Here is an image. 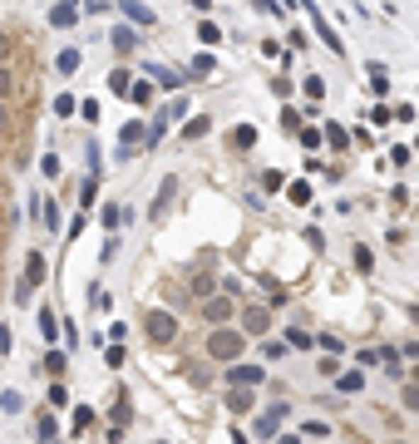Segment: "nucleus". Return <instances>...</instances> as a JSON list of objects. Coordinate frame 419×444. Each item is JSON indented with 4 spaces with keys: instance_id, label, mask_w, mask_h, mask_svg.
I'll list each match as a JSON object with an SVG mask.
<instances>
[{
    "instance_id": "nucleus-35",
    "label": "nucleus",
    "mask_w": 419,
    "mask_h": 444,
    "mask_svg": "<svg viewBox=\"0 0 419 444\" xmlns=\"http://www.w3.org/2000/svg\"><path fill=\"white\" fill-rule=\"evenodd\" d=\"M35 440H55V415H40V425H35Z\"/></svg>"
},
{
    "instance_id": "nucleus-47",
    "label": "nucleus",
    "mask_w": 419,
    "mask_h": 444,
    "mask_svg": "<svg viewBox=\"0 0 419 444\" xmlns=\"http://www.w3.org/2000/svg\"><path fill=\"white\" fill-rule=\"evenodd\" d=\"M10 50H15V40H10V35L0 30V65H10Z\"/></svg>"
},
{
    "instance_id": "nucleus-17",
    "label": "nucleus",
    "mask_w": 419,
    "mask_h": 444,
    "mask_svg": "<svg viewBox=\"0 0 419 444\" xmlns=\"http://www.w3.org/2000/svg\"><path fill=\"white\" fill-rule=\"evenodd\" d=\"M133 45H138V35H133V30H123V25H113V50H118V55H128Z\"/></svg>"
},
{
    "instance_id": "nucleus-46",
    "label": "nucleus",
    "mask_w": 419,
    "mask_h": 444,
    "mask_svg": "<svg viewBox=\"0 0 419 444\" xmlns=\"http://www.w3.org/2000/svg\"><path fill=\"white\" fill-rule=\"evenodd\" d=\"M262 183H267V193H276V188H281V183H286V178H281V173H276V168H272V173H262Z\"/></svg>"
},
{
    "instance_id": "nucleus-9",
    "label": "nucleus",
    "mask_w": 419,
    "mask_h": 444,
    "mask_svg": "<svg viewBox=\"0 0 419 444\" xmlns=\"http://www.w3.org/2000/svg\"><path fill=\"white\" fill-rule=\"evenodd\" d=\"M222 400H227V415H247V410L257 405V400H252V390H242V385H227V395H222Z\"/></svg>"
},
{
    "instance_id": "nucleus-38",
    "label": "nucleus",
    "mask_w": 419,
    "mask_h": 444,
    "mask_svg": "<svg viewBox=\"0 0 419 444\" xmlns=\"http://www.w3.org/2000/svg\"><path fill=\"white\" fill-rule=\"evenodd\" d=\"M40 173H45V178H60V158L45 153V158H40Z\"/></svg>"
},
{
    "instance_id": "nucleus-10",
    "label": "nucleus",
    "mask_w": 419,
    "mask_h": 444,
    "mask_svg": "<svg viewBox=\"0 0 419 444\" xmlns=\"http://www.w3.org/2000/svg\"><path fill=\"white\" fill-rule=\"evenodd\" d=\"M118 10H123L133 25H158V20H153V10H148L143 0H118Z\"/></svg>"
},
{
    "instance_id": "nucleus-13",
    "label": "nucleus",
    "mask_w": 419,
    "mask_h": 444,
    "mask_svg": "<svg viewBox=\"0 0 419 444\" xmlns=\"http://www.w3.org/2000/svg\"><path fill=\"white\" fill-rule=\"evenodd\" d=\"M79 65H84V55H79V50H60V60H55V70H60V74H74Z\"/></svg>"
},
{
    "instance_id": "nucleus-44",
    "label": "nucleus",
    "mask_w": 419,
    "mask_h": 444,
    "mask_svg": "<svg viewBox=\"0 0 419 444\" xmlns=\"http://www.w3.org/2000/svg\"><path fill=\"white\" fill-rule=\"evenodd\" d=\"M301 143H306V148H320L325 138H320V128H301Z\"/></svg>"
},
{
    "instance_id": "nucleus-50",
    "label": "nucleus",
    "mask_w": 419,
    "mask_h": 444,
    "mask_svg": "<svg viewBox=\"0 0 419 444\" xmlns=\"http://www.w3.org/2000/svg\"><path fill=\"white\" fill-rule=\"evenodd\" d=\"M10 350V326H0V355Z\"/></svg>"
},
{
    "instance_id": "nucleus-42",
    "label": "nucleus",
    "mask_w": 419,
    "mask_h": 444,
    "mask_svg": "<svg viewBox=\"0 0 419 444\" xmlns=\"http://www.w3.org/2000/svg\"><path fill=\"white\" fill-rule=\"evenodd\" d=\"M40 331H45V340H55V335H60V326H55V316H50V311H40Z\"/></svg>"
},
{
    "instance_id": "nucleus-6",
    "label": "nucleus",
    "mask_w": 419,
    "mask_h": 444,
    "mask_svg": "<svg viewBox=\"0 0 419 444\" xmlns=\"http://www.w3.org/2000/svg\"><path fill=\"white\" fill-rule=\"evenodd\" d=\"M232 311H237V301H232V296H208V301H203L208 326H232Z\"/></svg>"
},
{
    "instance_id": "nucleus-22",
    "label": "nucleus",
    "mask_w": 419,
    "mask_h": 444,
    "mask_svg": "<svg viewBox=\"0 0 419 444\" xmlns=\"http://www.w3.org/2000/svg\"><path fill=\"white\" fill-rule=\"evenodd\" d=\"M212 70H217V60H212L208 50H203V55H193V74H198V79H208Z\"/></svg>"
},
{
    "instance_id": "nucleus-2",
    "label": "nucleus",
    "mask_w": 419,
    "mask_h": 444,
    "mask_svg": "<svg viewBox=\"0 0 419 444\" xmlns=\"http://www.w3.org/2000/svg\"><path fill=\"white\" fill-rule=\"evenodd\" d=\"M45 277H50V262H45L40 252H30V257H25V277H20V287H15V301L30 306V292H35Z\"/></svg>"
},
{
    "instance_id": "nucleus-15",
    "label": "nucleus",
    "mask_w": 419,
    "mask_h": 444,
    "mask_svg": "<svg viewBox=\"0 0 419 444\" xmlns=\"http://www.w3.org/2000/svg\"><path fill=\"white\" fill-rule=\"evenodd\" d=\"M320 138H325V148H350V138H345V128H340V123H325V128H320Z\"/></svg>"
},
{
    "instance_id": "nucleus-54",
    "label": "nucleus",
    "mask_w": 419,
    "mask_h": 444,
    "mask_svg": "<svg viewBox=\"0 0 419 444\" xmlns=\"http://www.w3.org/2000/svg\"><path fill=\"white\" fill-rule=\"evenodd\" d=\"M65 5H84V0H65Z\"/></svg>"
},
{
    "instance_id": "nucleus-31",
    "label": "nucleus",
    "mask_w": 419,
    "mask_h": 444,
    "mask_svg": "<svg viewBox=\"0 0 419 444\" xmlns=\"http://www.w3.org/2000/svg\"><path fill=\"white\" fill-rule=\"evenodd\" d=\"M286 198H291L296 208H306V203H311V188H306V183H291V188H286Z\"/></svg>"
},
{
    "instance_id": "nucleus-53",
    "label": "nucleus",
    "mask_w": 419,
    "mask_h": 444,
    "mask_svg": "<svg viewBox=\"0 0 419 444\" xmlns=\"http://www.w3.org/2000/svg\"><path fill=\"white\" fill-rule=\"evenodd\" d=\"M5 118H10V113H5V104H0V123H5Z\"/></svg>"
},
{
    "instance_id": "nucleus-37",
    "label": "nucleus",
    "mask_w": 419,
    "mask_h": 444,
    "mask_svg": "<svg viewBox=\"0 0 419 444\" xmlns=\"http://www.w3.org/2000/svg\"><path fill=\"white\" fill-rule=\"evenodd\" d=\"M148 99H153L148 84H133V89H128V104H148Z\"/></svg>"
},
{
    "instance_id": "nucleus-52",
    "label": "nucleus",
    "mask_w": 419,
    "mask_h": 444,
    "mask_svg": "<svg viewBox=\"0 0 419 444\" xmlns=\"http://www.w3.org/2000/svg\"><path fill=\"white\" fill-rule=\"evenodd\" d=\"M281 444H301V440H296V435H281Z\"/></svg>"
},
{
    "instance_id": "nucleus-14",
    "label": "nucleus",
    "mask_w": 419,
    "mask_h": 444,
    "mask_svg": "<svg viewBox=\"0 0 419 444\" xmlns=\"http://www.w3.org/2000/svg\"><path fill=\"white\" fill-rule=\"evenodd\" d=\"M252 143H257V128H252V123H237V128H232V148H242V153H247Z\"/></svg>"
},
{
    "instance_id": "nucleus-36",
    "label": "nucleus",
    "mask_w": 419,
    "mask_h": 444,
    "mask_svg": "<svg viewBox=\"0 0 419 444\" xmlns=\"http://www.w3.org/2000/svg\"><path fill=\"white\" fill-rule=\"evenodd\" d=\"M198 35H203V45H217V40H222V30H217L212 20H203V25H198Z\"/></svg>"
},
{
    "instance_id": "nucleus-45",
    "label": "nucleus",
    "mask_w": 419,
    "mask_h": 444,
    "mask_svg": "<svg viewBox=\"0 0 419 444\" xmlns=\"http://www.w3.org/2000/svg\"><path fill=\"white\" fill-rule=\"evenodd\" d=\"M262 55H267V60H286V50H281L276 40H267V45H262Z\"/></svg>"
},
{
    "instance_id": "nucleus-34",
    "label": "nucleus",
    "mask_w": 419,
    "mask_h": 444,
    "mask_svg": "<svg viewBox=\"0 0 419 444\" xmlns=\"http://www.w3.org/2000/svg\"><path fill=\"white\" fill-rule=\"evenodd\" d=\"M262 355H267V360H281V355H286V340H262Z\"/></svg>"
},
{
    "instance_id": "nucleus-29",
    "label": "nucleus",
    "mask_w": 419,
    "mask_h": 444,
    "mask_svg": "<svg viewBox=\"0 0 419 444\" xmlns=\"http://www.w3.org/2000/svg\"><path fill=\"white\" fill-rule=\"evenodd\" d=\"M301 435H306V440H325V435H330V425H325V420H306V425H301Z\"/></svg>"
},
{
    "instance_id": "nucleus-48",
    "label": "nucleus",
    "mask_w": 419,
    "mask_h": 444,
    "mask_svg": "<svg viewBox=\"0 0 419 444\" xmlns=\"http://www.w3.org/2000/svg\"><path fill=\"white\" fill-rule=\"evenodd\" d=\"M104 360L113 365V370H118V365H123V345H108V350H104Z\"/></svg>"
},
{
    "instance_id": "nucleus-43",
    "label": "nucleus",
    "mask_w": 419,
    "mask_h": 444,
    "mask_svg": "<svg viewBox=\"0 0 419 444\" xmlns=\"http://www.w3.org/2000/svg\"><path fill=\"white\" fill-rule=\"evenodd\" d=\"M55 113L69 118V113H74V94H60V99H55Z\"/></svg>"
},
{
    "instance_id": "nucleus-1",
    "label": "nucleus",
    "mask_w": 419,
    "mask_h": 444,
    "mask_svg": "<svg viewBox=\"0 0 419 444\" xmlns=\"http://www.w3.org/2000/svg\"><path fill=\"white\" fill-rule=\"evenodd\" d=\"M203 345H208L212 360H227V365H232V360H242V350H247V335L237 331V326H212V335L203 340Z\"/></svg>"
},
{
    "instance_id": "nucleus-8",
    "label": "nucleus",
    "mask_w": 419,
    "mask_h": 444,
    "mask_svg": "<svg viewBox=\"0 0 419 444\" xmlns=\"http://www.w3.org/2000/svg\"><path fill=\"white\" fill-rule=\"evenodd\" d=\"M365 385H370V380H365V370H355V365L335 375V390H340V395H360Z\"/></svg>"
},
{
    "instance_id": "nucleus-49",
    "label": "nucleus",
    "mask_w": 419,
    "mask_h": 444,
    "mask_svg": "<svg viewBox=\"0 0 419 444\" xmlns=\"http://www.w3.org/2000/svg\"><path fill=\"white\" fill-rule=\"evenodd\" d=\"M400 355H410V360H419V340H405V350Z\"/></svg>"
},
{
    "instance_id": "nucleus-40",
    "label": "nucleus",
    "mask_w": 419,
    "mask_h": 444,
    "mask_svg": "<svg viewBox=\"0 0 419 444\" xmlns=\"http://www.w3.org/2000/svg\"><path fill=\"white\" fill-rule=\"evenodd\" d=\"M50 405H69V385L55 380V385H50Z\"/></svg>"
},
{
    "instance_id": "nucleus-28",
    "label": "nucleus",
    "mask_w": 419,
    "mask_h": 444,
    "mask_svg": "<svg viewBox=\"0 0 419 444\" xmlns=\"http://www.w3.org/2000/svg\"><path fill=\"white\" fill-rule=\"evenodd\" d=\"M193 292H198V296H217V282H212L208 272H198V277H193Z\"/></svg>"
},
{
    "instance_id": "nucleus-32",
    "label": "nucleus",
    "mask_w": 419,
    "mask_h": 444,
    "mask_svg": "<svg viewBox=\"0 0 419 444\" xmlns=\"http://www.w3.org/2000/svg\"><path fill=\"white\" fill-rule=\"evenodd\" d=\"M45 370H50V375H65V370H69V360H65L60 350H50V355H45Z\"/></svg>"
},
{
    "instance_id": "nucleus-5",
    "label": "nucleus",
    "mask_w": 419,
    "mask_h": 444,
    "mask_svg": "<svg viewBox=\"0 0 419 444\" xmlns=\"http://www.w3.org/2000/svg\"><path fill=\"white\" fill-rule=\"evenodd\" d=\"M262 380H267V370H262V365H242V360H232V365H227V385H242V390H257Z\"/></svg>"
},
{
    "instance_id": "nucleus-18",
    "label": "nucleus",
    "mask_w": 419,
    "mask_h": 444,
    "mask_svg": "<svg viewBox=\"0 0 419 444\" xmlns=\"http://www.w3.org/2000/svg\"><path fill=\"white\" fill-rule=\"evenodd\" d=\"M108 89H113V94H128V89H133V74H128V70H108Z\"/></svg>"
},
{
    "instance_id": "nucleus-20",
    "label": "nucleus",
    "mask_w": 419,
    "mask_h": 444,
    "mask_svg": "<svg viewBox=\"0 0 419 444\" xmlns=\"http://www.w3.org/2000/svg\"><path fill=\"white\" fill-rule=\"evenodd\" d=\"M286 345H291V350H311L315 340H311V331H301V326H291V331H286Z\"/></svg>"
},
{
    "instance_id": "nucleus-41",
    "label": "nucleus",
    "mask_w": 419,
    "mask_h": 444,
    "mask_svg": "<svg viewBox=\"0 0 419 444\" xmlns=\"http://www.w3.org/2000/svg\"><path fill=\"white\" fill-rule=\"evenodd\" d=\"M20 405H25V400H20L15 390H5V395H0V410H10V415H20Z\"/></svg>"
},
{
    "instance_id": "nucleus-21",
    "label": "nucleus",
    "mask_w": 419,
    "mask_h": 444,
    "mask_svg": "<svg viewBox=\"0 0 419 444\" xmlns=\"http://www.w3.org/2000/svg\"><path fill=\"white\" fill-rule=\"evenodd\" d=\"M69 420H74V435H84V430L94 425V410H89V405H74V415H69Z\"/></svg>"
},
{
    "instance_id": "nucleus-57",
    "label": "nucleus",
    "mask_w": 419,
    "mask_h": 444,
    "mask_svg": "<svg viewBox=\"0 0 419 444\" xmlns=\"http://www.w3.org/2000/svg\"><path fill=\"white\" fill-rule=\"evenodd\" d=\"M415 148H419V138H415Z\"/></svg>"
},
{
    "instance_id": "nucleus-56",
    "label": "nucleus",
    "mask_w": 419,
    "mask_h": 444,
    "mask_svg": "<svg viewBox=\"0 0 419 444\" xmlns=\"http://www.w3.org/2000/svg\"><path fill=\"white\" fill-rule=\"evenodd\" d=\"M390 444H410V440H390Z\"/></svg>"
},
{
    "instance_id": "nucleus-51",
    "label": "nucleus",
    "mask_w": 419,
    "mask_h": 444,
    "mask_svg": "<svg viewBox=\"0 0 419 444\" xmlns=\"http://www.w3.org/2000/svg\"><path fill=\"white\" fill-rule=\"evenodd\" d=\"M405 380H415V385H419V360H415V370H410V375H405Z\"/></svg>"
},
{
    "instance_id": "nucleus-25",
    "label": "nucleus",
    "mask_w": 419,
    "mask_h": 444,
    "mask_svg": "<svg viewBox=\"0 0 419 444\" xmlns=\"http://www.w3.org/2000/svg\"><path fill=\"white\" fill-rule=\"evenodd\" d=\"M148 74H153L163 89H178V74H173V70H163V65H148Z\"/></svg>"
},
{
    "instance_id": "nucleus-19",
    "label": "nucleus",
    "mask_w": 419,
    "mask_h": 444,
    "mask_svg": "<svg viewBox=\"0 0 419 444\" xmlns=\"http://www.w3.org/2000/svg\"><path fill=\"white\" fill-rule=\"evenodd\" d=\"M40 218H45V227H50V232H60V227H65V222H60V203H50V198L40 203Z\"/></svg>"
},
{
    "instance_id": "nucleus-7",
    "label": "nucleus",
    "mask_w": 419,
    "mask_h": 444,
    "mask_svg": "<svg viewBox=\"0 0 419 444\" xmlns=\"http://www.w3.org/2000/svg\"><path fill=\"white\" fill-rule=\"evenodd\" d=\"M267 326H272L267 306H247V311H242V326H237V331H242V335H262Z\"/></svg>"
},
{
    "instance_id": "nucleus-11",
    "label": "nucleus",
    "mask_w": 419,
    "mask_h": 444,
    "mask_svg": "<svg viewBox=\"0 0 419 444\" xmlns=\"http://www.w3.org/2000/svg\"><path fill=\"white\" fill-rule=\"evenodd\" d=\"M74 20H79V5H65V0H60V5L50 10V25H55V30H69Z\"/></svg>"
},
{
    "instance_id": "nucleus-12",
    "label": "nucleus",
    "mask_w": 419,
    "mask_h": 444,
    "mask_svg": "<svg viewBox=\"0 0 419 444\" xmlns=\"http://www.w3.org/2000/svg\"><path fill=\"white\" fill-rule=\"evenodd\" d=\"M311 25H315V35H320V40H325V45L335 50V55H345V45H340V35H335V30H330V25H325V20L315 15V10H311Z\"/></svg>"
},
{
    "instance_id": "nucleus-27",
    "label": "nucleus",
    "mask_w": 419,
    "mask_h": 444,
    "mask_svg": "<svg viewBox=\"0 0 419 444\" xmlns=\"http://www.w3.org/2000/svg\"><path fill=\"white\" fill-rule=\"evenodd\" d=\"M212 123L208 118H188V123H183V138H188V143H193V138H203V133H208Z\"/></svg>"
},
{
    "instance_id": "nucleus-16",
    "label": "nucleus",
    "mask_w": 419,
    "mask_h": 444,
    "mask_svg": "<svg viewBox=\"0 0 419 444\" xmlns=\"http://www.w3.org/2000/svg\"><path fill=\"white\" fill-rule=\"evenodd\" d=\"M15 84H20V79H15V70H10V65H0V104H10V99H15Z\"/></svg>"
},
{
    "instance_id": "nucleus-3",
    "label": "nucleus",
    "mask_w": 419,
    "mask_h": 444,
    "mask_svg": "<svg viewBox=\"0 0 419 444\" xmlns=\"http://www.w3.org/2000/svg\"><path fill=\"white\" fill-rule=\"evenodd\" d=\"M143 335H148L153 345H173V340H178V316H173V311H148V316H143Z\"/></svg>"
},
{
    "instance_id": "nucleus-24",
    "label": "nucleus",
    "mask_w": 419,
    "mask_h": 444,
    "mask_svg": "<svg viewBox=\"0 0 419 444\" xmlns=\"http://www.w3.org/2000/svg\"><path fill=\"white\" fill-rule=\"evenodd\" d=\"M400 400H405V410H410V415H419V385H415V380H405Z\"/></svg>"
},
{
    "instance_id": "nucleus-4",
    "label": "nucleus",
    "mask_w": 419,
    "mask_h": 444,
    "mask_svg": "<svg viewBox=\"0 0 419 444\" xmlns=\"http://www.w3.org/2000/svg\"><path fill=\"white\" fill-rule=\"evenodd\" d=\"M281 420H286V400L267 405V410L252 420V435H257V440H276V435H281Z\"/></svg>"
},
{
    "instance_id": "nucleus-23",
    "label": "nucleus",
    "mask_w": 419,
    "mask_h": 444,
    "mask_svg": "<svg viewBox=\"0 0 419 444\" xmlns=\"http://www.w3.org/2000/svg\"><path fill=\"white\" fill-rule=\"evenodd\" d=\"M188 109H193V104H188L183 94H178V99H168V109H163V123H168V118H188Z\"/></svg>"
},
{
    "instance_id": "nucleus-33",
    "label": "nucleus",
    "mask_w": 419,
    "mask_h": 444,
    "mask_svg": "<svg viewBox=\"0 0 419 444\" xmlns=\"http://www.w3.org/2000/svg\"><path fill=\"white\" fill-rule=\"evenodd\" d=\"M118 222H123V208H118V203H104V227L118 232Z\"/></svg>"
},
{
    "instance_id": "nucleus-30",
    "label": "nucleus",
    "mask_w": 419,
    "mask_h": 444,
    "mask_svg": "<svg viewBox=\"0 0 419 444\" xmlns=\"http://www.w3.org/2000/svg\"><path fill=\"white\" fill-rule=\"evenodd\" d=\"M301 89H306V99H325V79H315V74L301 79Z\"/></svg>"
},
{
    "instance_id": "nucleus-39",
    "label": "nucleus",
    "mask_w": 419,
    "mask_h": 444,
    "mask_svg": "<svg viewBox=\"0 0 419 444\" xmlns=\"http://www.w3.org/2000/svg\"><path fill=\"white\" fill-rule=\"evenodd\" d=\"M315 345H320V350H330V355H340V350H345V340H335V335H315Z\"/></svg>"
},
{
    "instance_id": "nucleus-26",
    "label": "nucleus",
    "mask_w": 419,
    "mask_h": 444,
    "mask_svg": "<svg viewBox=\"0 0 419 444\" xmlns=\"http://www.w3.org/2000/svg\"><path fill=\"white\" fill-rule=\"evenodd\" d=\"M355 272H360V277H370V272H375V257H370V247H355Z\"/></svg>"
},
{
    "instance_id": "nucleus-55",
    "label": "nucleus",
    "mask_w": 419,
    "mask_h": 444,
    "mask_svg": "<svg viewBox=\"0 0 419 444\" xmlns=\"http://www.w3.org/2000/svg\"><path fill=\"white\" fill-rule=\"evenodd\" d=\"M281 5H301V0H281Z\"/></svg>"
}]
</instances>
